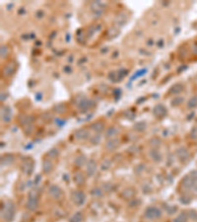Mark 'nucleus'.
I'll return each instance as SVG.
<instances>
[{
	"label": "nucleus",
	"mask_w": 197,
	"mask_h": 222,
	"mask_svg": "<svg viewBox=\"0 0 197 222\" xmlns=\"http://www.w3.org/2000/svg\"><path fill=\"white\" fill-rule=\"evenodd\" d=\"M14 213H15V207L13 202L11 201H7L5 204V210L3 212V218L7 222H10L13 220L14 218Z\"/></svg>",
	"instance_id": "obj_1"
},
{
	"label": "nucleus",
	"mask_w": 197,
	"mask_h": 222,
	"mask_svg": "<svg viewBox=\"0 0 197 222\" xmlns=\"http://www.w3.org/2000/svg\"><path fill=\"white\" fill-rule=\"evenodd\" d=\"M145 216L148 219H151V220H154V219H158L162 216L161 210L159 209L158 207L155 206H151L149 208H147V210L145 211Z\"/></svg>",
	"instance_id": "obj_2"
},
{
	"label": "nucleus",
	"mask_w": 197,
	"mask_h": 222,
	"mask_svg": "<svg viewBox=\"0 0 197 222\" xmlns=\"http://www.w3.org/2000/svg\"><path fill=\"white\" fill-rule=\"evenodd\" d=\"M37 205H39V197H37V194H36L35 196H33V194L30 193V199H29L28 204H27V207H28L30 210H36L37 208Z\"/></svg>",
	"instance_id": "obj_3"
},
{
	"label": "nucleus",
	"mask_w": 197,
	"mask_h": 222,
	"mask_svg": "<svg viewBox=\"0 0 197 222\" xmlns=\"http://www.w3.org/2000/svg\"><path fill=\"white\" fill-rule=\"evenodd\" d=\"M72 200L74 201L75 204L81 205L85 202V194L82 192H74L72 194Z\"/></svg>",
	"instance_id": "obj_4"
},
{
	"label": "nucleus",
	"mask_w": 197,
	"mask_h": 222,
	"mask_svg": "<svg viewBox=\"0 0 197 222\" xmlns=\"http://www.w3.org/2000/svg\"><path fill=\"white\" fill-rule=\"evenodd\" d=\"M153 113L156 118H164L165 116L167 115V109L165 108V106L163 105H157L153 110Z\"/></svg>",
	"instance_id": "obj_5"
},
{
	"label": "nucleus",
	"mask_w": 197,
	"mask_h": 222,
	"mask_svg": "<svg viewBox=\"0 0 197 222\" xmlns=\"http://www.w3.org/2000/svg\"><path fill=\"white\" fill-rule=\"evenodd\" d=\"M177 156H179V160L181 162H186L189 159L190 157V153L188 152L187 149H185V148H179V150H177Z\"/></svg>",
	"instance_id": "obj_6"
},
{
	"label": "nucleus",
	"mask_w": 197,
	"mask_h": 222,
	"mask_svg": "<svg viewBox=\"0 0 197 222\" xmlns=\"http://www.w3.org/2000/svg\"><path fill=\"white\" fill-rule=\"evenodd\" d=\"M49 194L53 199H58L62 196V191L57 186H51L49 188Z\"/></svg>",
	"instance_id": "obj_7"
},
{
	"label": "nucleus",
	"mask_w": 197,
	"mask_h": 222,
	"mask_svg": "<svg viewBox=\"0 0 197 222\" xmlns=\"http://www.w3.org/2000/svg\"><path fill=\"white\" fill-rule=\"evenodd\" d=\"M75 137H76V139L78 140H85L86 138L89 137V131L85 128L79 129V131L75 132Z\"/></svg>",
	"instance_id": "obj_8"
},
{
	"label": "nucleus",
	"mask_w": 197,
	"mask_h": 222,
	"mask_svg": "<svg viewBox=\"0 0 197 222\" xmlns=\"http://www.w3.org/2000/svg\"><path fill=\"white\" fill-rule=\"evenodd\" d=\"M14 70H15L14 64H13V63L7 64V65L3 68V75H5L6 77L10 76V75H12V73L14 72Z\"/></svg>",
	"instance_id": "obj_9"
},
{
	"label": "nucleus",
	"mask_w": 197,
	"mask_h": 222,
	"mask_svg": "<svg viewBox=\"0 0 197 222\" xmlns=\"http://www.w3.org/2000/svg\"><path fill=\"white\" fill-rule=\"evenodd\" d=\"M118 145H119V141H118L117 139H112V140H109V141L107 143L106 146H107V148L109 150L112 151V150L117 149Z\"/></svg>",
	"instance_id": "obj_10"
},
{
	"label": "nucleus",
	"mask_w": 197,
	"mask_h": 222,
	"mask_svg": "<svg viewBox=\"0 0 197 222\" xmlns=\"http://www.w3.org/2000/svg\"><path fill=\"white\" fill-rule=\"evenodd\" d=\"M97 170V164L95 161H91L90 163L88 164V167H87V173L89 176H93L94 173L96 172Z\"/></svg>",
	"instance_id": "obj_11"
},
{
	"label": "nucleus",
	"mask_w": 197,
	"mask_h": 222,
	"mask_svg": "<svg viewBox=\"0 0 197 222\" xmlns=\"http://www.w3.org/2000/svg\"><path fill=\"white\" fill-rule=\"evenodd\" d=\"M74 182L76 183L78 186L84 185L85 178H84V176H83V174H81V173H77V174L74 176Z\"/></svg>",
	"instance_id": "obj_12"
},
{
	"label": "nucleus",
	"mask_w": 197,
	"mask_h": 222,
	"mask_svg": "<svg viewBox=\"0 0 197 222\" xmlns=\"http://www.w3.org/2000/svg\"><path fill=\"white\" fill-rule=\"evenodd\" d=\"M42 170H44V173L48 174V173L52 170V163H51L49 160H45L44 162V164H42Z\"/></svg>",
	"instance_id": "obj_13"
},
{
	"label": "nucleus",
	"mask_w": 197,
	"mask_h": 222,
	"mask_svg": "<svg viewBox=\"0 0 197 222\" xmlns=\"http://www.w3.org/2000/svg\"><path fill=\"white\" fill-rule=\"evenodd\" d=\"M104 128H105V126H104V123H93L92 124V129H94L95 131H97V132H101L102 131H104Z\"/></svg>",
	"instance_id": "obj_14"
},
{
	"label": "nucleus",
	"mask_w": 197,
	"mask_h": 222,
	"mask_svg": "<svg viewBox=\"0 0 197 222\" xmlns=\"http://www.w3.org/2000/svg\"><path fill=\"white\" fill-rule=\"evenodd\" d=\"M182 90H183V86L181 84H177V85H174V87L171 89V93L177 95V94H179Z\"/></svg>",
	"instance_id": "obj_15"
},
{
	"label": "nucleus",
	"mask_w": 197,
	"mask_h": 222,
	"mask_svg": "<svg viewBox=\"0 0 197 222\" xmlns=\"http://www.w3.org/2000/svg\"><path fill=\"white\" fill-rule=\"evenodd\" d=\"M11 112H6V109L4 110V112H2V121H6V123H9L10 120H11Z\"/></svg>",
	"instance_id": "obj_16"
},
{
	"label": "nucleus",
	"mask_w": 197,
	"mask_h": 222,
	"mask_svg": "<svg viewBox=\"0 0 197 222\" xmlns=\"http://www.w3.org/2000/svg\"><path fill=\"white\" fill-rule=\"evenodd\" d=\"M85 163H86V158H85V156H83V155L77 157L76 160H75V164L79 167H82L83 165H85Z\"/></svg>",
	"instance_id": "obj_17"
},
{
	"label": "nucleus",
	"mask_w": 197,
	"mask_h": 222,
	"mask_svg": "<svg viewBox=\"0 0 197 222\" xmlns=\"http://www.w3.org/2000/svg\"><path fill=\"white\" fill-rule=\"evenodd\" d=\"M83 220V215L81 212H77L76 214L72 216V218L70 219V222H82Z\"/></svg>",
	"instance_id": "obj_18"
},
{
	"label": "nucleus",
	"mask_w": 197,
	"mask_h": 222,
	"mask_svg": "<svg viewBox=\"0 0 197 222\" xmlns=\"http://www.w3.org/2000/svg\"><path fill=\"white\" fill-rule=\"evenodd\" d=\"M118 132V129L117 128H109L107 131V137H112L115 136Z\"/></svg>",
	"instance_id": "obj_19"
},
{
	"label": "nucleus",
	"mask_w": 197,
	"mask_h": 222,
	"mask_svg": "<svg viewBox=\"0 0 197 222\" xmlns=\"http://www.w3.org/2000/svg\"><path fill=\"white\" fill-rule=\"evenodd\" d=\"M186 220H187V214L184 212H182L181 214H179V216H177V218L175 219L174 222H186Z\"/></svg>",
	"instance_id": "obj_20"
},
{
	"label": "nucleus",
	"mask_w": 197,
	"mask_h": 222,
	"mask_svg": "<svg viewBox=\"0 0 197 222\" xmlns=\"http://www.w3.org/2000/svg\"><path fill=\"white\" fill-rule=\"evenodd\" d=\"M188 107H189V108H195V107H197V97L196 96L192 97V98L189 100V102H188Z\"/></svg>",
	"instance_id": "obj_21"
},
{
	"label": "nucleus",
	"mask_w": 197,
	"mask_h": 222,
	"mask_svg": "<svg viewBox=\"0 0 197 222\" xmlns=\"http://www.w3.org/2000/svg\"><path fill=\"white\" fill-rule=\"evenodd\" d=\"M152 157L154 159H155L156 161H160L161 159V154L158 152L157 150H153L152 151Z\"/></svg>",
	"instance_id": "obj_22"
},
{
	"label": "nucleus",
	"mask_w": 197,
	"mask_h": 222,
	"mask_svg": "<svg viewBox=\"0 0 197 222\" xmlns=\"http://www.w3.org/2000/svg\"><path fill=\"white\" fill-rule=\"evenodd\" d=\"M47 155L53 158V157H56L58 155V151L56 149H51V150H49V152L47 153Z\"/></svg>",
	"instance_id": "obj_23"
},
{
	"label": "nucleus",
	"mask_w": 197,
	"mask_h": 222,
	"mask_svg": "<svg viewBox=\"0 0 197 222\" xmlns=\"http://www.w3.org/2000/svg\"><path fill=\"white\" fill-rule=\"evenodd\" d=\"M7 53H8V48H7L6 47H2V48H1V57H2V58H3V57H6Z\"/></svg>",
	"instance_id": "obj_24"
},
{
	"label": "nucleus",
	"mask_w": 197,
	"mask_h": 222,
	"mask_svg": "<svg viewBox=\"0 0 197 222\" xmlns=\"http://www.w3.org/2000/svg\"><path fill=\"white\" fill-rule=\"evenodd\" d=\"M191 137H192L193 139L197 140V128H194L192 131H191Z\"/></svg>",
	"instance_id": "obj_25"
}]
</instances>
